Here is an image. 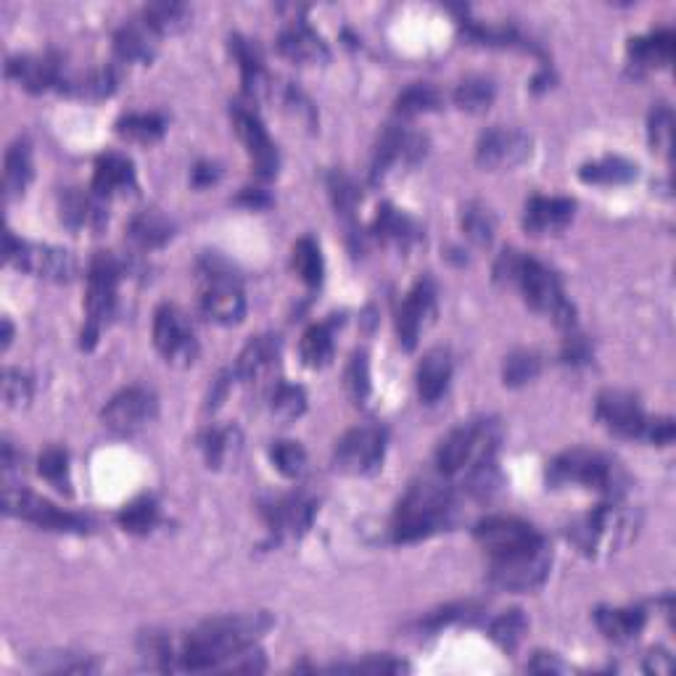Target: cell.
<instances>
[{"mask_svg":"<svg viewBox=\"0 0 676 676\" xmlns=\"http://www.w3.org/2000/svg\"><path fill=\"white\" fill-rule=\"evenodd\" d=\"M547 484H550L552 489L584 486V489H594L600 492V495L619 499L621 492H624L626 476L624 471L619 468L616 460L603 455V452L571 450L558 455L547 465Z\"/></svg>","mask_w":676,"mask_h":676,"instance_id":"8992f818","label":"cell"},{"mask_svg":"<svg viewBox=\"0 0 676 676\" xmlns=\"http://www.w3.org/2000/svg\"><path fill=\"white\" fill-rule=\"evenodd\" d=\"M573 204L571 199H560V196H534L526 204L524 212V228L531 235H552L560 233L571 225L573 220Z\"/></svg>","mask_w":676,"mask_h":676,"instance_id":"d4e9b609","label":"cell"},{"mask_svg":"<svg viewBox=\"0 0 676 676\" xmlns=\"http://www.w3.org/2000/svg\"><path fill=\"white\" fill-rule=\"evenodd\" d=\"M144 19L157 35H178L191 24V11L182 3H154L144 11Z\"/></svg>","mask_w":676,"mask_h":676,"instance_id":"ee69618b","label":"cell"},{"mask_svg":"<svg viewBox=\"0 0 676 676\" xmlns=\"http://www.w3.org/2000/svg\"><path fill=\"white\" fill-rule=\"evenodd\" d=\"M157 412L159 402L157 397H154V391L144 387H130L112 397V402L106 404L101 418H104V425L112 429L114 434L130 436L144 431L148 423H154Z\"/></svg>","mask_w":676,"mask_h":676,"instance_id":"9a60e30c","label":"cell"},{"mask_svg":"<svg viewBox=\"0 0 676 676\" xmlns=\"http://www.w3.org/2000/svg\"><path fill=\"white\" fill-rule=\"evenodd\" d=\"M138 188L133 161L122 154H104L98 157L96 169H93V193L109 201L112 196L133 193Z\"/></svg>","mask_w":676,"mask_h":676,"instance_id":"f1b7e54d","label":"cell"},{"mask_svg":"<svg viewBox=\"0 0 676 676\" xmlns=\"http://www.w3.org/2000/svg\"><path fill=\"white\" fill-rule=\"evenodd\" d=\"M526 629H529V621H526L524 611L513 608V611H505L503 616H497L495 621H492L489 634L505 653H513L520 642H524Z\"/></svg>","mask_w":676,"mask_h":676,"instance_id":"bcb514c9","label":"cell"},{"mask_svg":"<svg viewBox=\"0 0 676 676\" xmlns=\"http://www.w3.org/2000/svg\"><path fill=\"white\" fill-rule=\"evenodd\" d=\"M598 421L605 425L611 434L621 439H640V442L655 444V447H668L674 442L676 429L672 418H651L642 410L640 399L632 391L608 389L598 397Z\"/></svg>","mask_w":676,"mask_h":676,"instance_id":"277c9868","label":"cell"},{"mask_svg":"<svg viewBox=\"0 0 676 676\" xmlns=\"http://www.w3.org/2000/svg\"><path fill=\"white\" fill-rule=\"evenodd\" d=\"M32 178H35V165H32V146L27 138L13 140L9 151H6L3 165V196L6 201L22 199L27 188H30Z\"/></svg>","mask_w":676,"mask_h":676,"instance_id":"f546056e","label":"cell"},{"mask_svg":"<svg viewBox=\"0 0 676 676\" xmlns=\"http://www.w3.org/2000/svg\"><path fill=\"white\" fill-rule=\"evenodd\" d=\"M425 154H429V140L421 133H412L408 127L399 125H387V130L381 133L378 140L376 157H373V169H370V182H381L391 172V167H397L399 161L404 165H418Z\"/></svg>","mask_w":676,"mask_h":676,"instance_id":"e0dca14e","label":"cell"},{"mask_svg":"<svg viewBox=\"0 0 676 676\" xmlns=\"http://www.w3.org/2000/svg\"><path fill=\"white\" fill-rule=\"evenodd\" d=\"M270 410L283 423L296 421L307 410V391L302 387H291V383H275L273 394H270Z\"/></svg>","mask_w":676,"mask_h":676,"instance_id":"f6af8a7d","label":"cell"},{"mask_svg":"<svg viewBox=\"0 0 676 676\" xmlns=\"http://www.w3.org/2000/svg\"><path fill=\"white\" fill-rule=\"evenodd\" d=\"M492 560V581L499 590L507 592H531L545 584L547 573H550L552 556L547 550L545 539L537 545L524 547V550L507 552V556L489 558Z\"/></svg>","mask_w":676,"mask_h":676,"instance_id":"7c38bea8","label":"cell"},{"mask_svg":"<svg viewBox=\"0 0 676 676\" xmlns=\"http://www.w3.org/2000/svg\"><path fill=\"white\" fill-rule=\"evenodd\" d=\"M6 77L13 80L27 93H45L51 87L61 91L66 70L59 53H35V56H13L6 64Z\"/></svg>","mask_w":676,"mask_h":676,"instance_id":"7402d4cb","label":"cell"},{"mask_svg":"<svg viewBox=\"0 0 676 676\" xmlns=\"http://www.w3.org/2000/svg\"><path fill=\"white\" fill-rule=\"evenodd\" d=\"M11 341H13V326H11L9 317H6V320H3V351L11 347Z\"/></svg>","mask_w":676,"mask_h":676,"instance_id":"e7e4bbea","label":"cell"},{"mask_svg":"<svg viewBox=\"0 0 676 676\" xmlns=\"http://www.w3.org/2000/svg\"><path fill=\"white\" fill-rule=\"evenodd\" d=\"M315 499L307 495H286L262 503V518L275 539H299L302 534H307L315 520Z\"/></svg>","mask_w":676,"mask_h":676,"instance_id":"ffe728a7","label":"cell"},{"mask_svg":"<svg viewBox=\"0 0 676 676\" xmlns=\"http://www.w3.org/2000/svg\"><path fill=\"white\" fill-rule=\"evenodd\" d=\"M230 117H233V127L239 133L241 144L246 146L249 159H252V167L260 180H273L281 169V154L278 146L273 144L262 119L256 117V112L246 109V106L235 104L230 109Z\"/></svg>","mask_w":676,"mask_h":676,"instance_id":"2e32d148","label":"cell"},{"mask_svg":"<svg viewBox=\"0 0 676 676\" xmlns=\"http://www.w3.org/2000/svg\"><path fill=\"white\" fill-rule=\"evenodd\" d=\"M434 315H436V283L431 278H423L412 286L408 299H404L402 307L397 309L399 344H402L408 351L415 349L418 338H421V330L434 320Z\"/></svg>","mask_w":676,"mask_h":676,"instance_id":"44dd1931","label":"cell"},{"mask_svg":"<svg viewBox=\"0 0 676 676\" xmlns=\"http://www.w3.org/2000/svg\"><path fill=\"white\" fill-rule=\"evenodd\" d=\"M117 524L127 534H138V537H144V534H151L154 529H157V524H159V505H157V499H154L151 495L135 497L133 503H127L117 513Z\"/></svg>","mask_w":676,"mask_h":676,"instance_id":"8d00e7d4","label":"cell"},{"mask_svg":"<svg viewBox=\"0 0 676 676\" xmlns=\"http://www.w3.org/2000/svg\"><path fill=\"white\" fill-rule=\"evenodd\" d=\"M452 381V357L447 349H431L418 368V394L425 404H436Z\"/></svg>","mask_w":676,"mask_h":676,"instance_id":"1f68e13d","label":"cell"},{"mask_svg":"<svg viewBox=\"0 0 676 676\" xmlns=\"http://www.w3.org/2000/svg\"><path fill=\"white\" fill-rule=\"evenodd\" d=\"M154 344L159 355L175 368H188L199 357V341H196L191 320L175 304H161L154 315Z\"/></svg>","mask_w":676,"mask_h":676,"instance_id":"5bb4252c","label":"cell"},{"mask_svg":"<svg viewBox=\"0 0 676 676\" xmlns=\"http://www.w3.org/2000/svg\"><path fill=\"white\" fill-rule=\"evenodd\" d=\"M497 87L492 80L486 77H468L457 85L455 91V104L457 109L468 112V114H484L495 104Z\"/></svg>","mask_w":676,"mask_h":676,"instance_id":"7bdbcfd3","label":"cell"},{"mask_svg":"<svg viewBox=\"0 0 676 676\" xmlns=\"http://www.w3.org/2000/svg\"><path fill=\"white\" fill-rule=\"evenodd\" d=\"M539 370H542V360H539L537 355H531V351H513L503 368L505 387L510 389L526 387V383H531L534 378L539 376Z\"/></svg>","mask_w":676,"mask_h":676,"instance_id":"681fc988","label":"cell"},{"mask_svg":"<svg viewBox=\"0 0 676 676\" xmlns=\"http://www.w3.org/2000/svg\"><path fill=\"white\" fill-rule=\"evenodd\" d=\"M499 425L497 421H471L452 429L436 450V468L442 476H457L471 471L486 457L497 455Z\"/></svg>","mask_w":676,"mask_h":676,"instance_id":"9c48e42d","label":"cell"},{"mask_svg":"<svg viewBox=\"0 0 676 676\" xmlns=\"http://www.w3.org/2000/svg\"><path fill=\"white\" fill-rule=\"evenodd\" d=\"M3 513L11 518L27 520V524L38 526V529L56 531V534H91L93 520L77 513L61 510L49 499H43L35 492L24 489V486H6L3 489Z\"/></svg>","mask_w":676,"mask_h":676,"instance_id":"30bf717a","label":"cell"},{"mask_svg":"<svg viewBox=\"0 0 676 676\" xmlns=\"http://www.w3.org/2000/svg\"><path fill=\"white\" fill-rule=\"evenodd\" d=\"M542 534L531 524L513 516H489L476 526V542L484 547L489 558L524 550V547L542 542Z\"/></svg>","mask_w":676,"mask_h":676,"instance_id":"ac0fdd59","label":"cell"},{"mask_svg":"<svg viewBox=\"0 0 676 676\" xmlns=\"http://www.w3.org/2000/svg\"><path fill=\"white\" fill-rule=\"evenodd\" d=\"M3 397H6V404H9V408H13V410L27 408V404H30V399H32L30 376L22 373V370H17V368L6 370Z\"/></svg>","mask_w":676,"mask_h":676,"instance_id":"11a10c76","label":"cell"},{"mask_svg":"<svg viewBox=\"0 0 676 676\" xmlns=\"http://www.w3.org/2000/svg\"><path fill=\"white\" fill-rule=\"evenodd\" d=\"M373 233L378 241L389 243V246L402 249V252H408V249L415 246V243L423 241L421 228L415 225V220L408 218L404 212H399L397 207L383 204L378 209L376 222H373Z\"/></svg>","mask_w":676,"mask_h":676,"instance_id":"4dcf8cb0","label":"cell"},{"mask_svg":"<svg viewBox=\"0 0 676 676\" xmlns=\"http://www.w3.org/2000/svg\"><path fill=\"white\" fill-rule=\"evenodd\" d=\"M336 672L402 674V672H408V664H402V661H394V658H389V655H383V658H370V661H362V664H355V666H336Z\"/></svg>","mask_w":676,"mask_h":676,"instance_id":"6f0895ef","label":"cell"},{"mask_svg":"<svg viewBox=\"0 0 676 676\" xmlns=\"http://www.w3.org/2000/svg\"><path fill=\"white\" fill-rule=\"evenodd\" d=\"M167 122L159 117V114H125L117 122V133L122 138L135 140V144H157V140L165 138Z\"/></svg>","mask_w":676,"mask_h":676,"instance_id":"ab89813d","label":"cell"},{"mask_svg":"<svg viewBox=\"0 0 676 676\" xmlns=\"http://www.w3.org/2000/svg\"><path fill=\"white\" fill-rule=\"evenodd\" d=\"M38 471L45 482L56 486L59 492L72 495V482H70V455L61 447H49L38 460Z\"/></svg>","mask_w":676,"mask_h":676,"instance_id":"c3c4849f","label":"cell"},{"mask_svg":"<svg viewBox=\"0 0 676 676\" xmlns=\"http://www.w3.org/2000/svg\"><path fill=\"white\" fill-rule=\"evenodd\" d=\"M278 51L294 64H326L330 59L326 40H323L307 22H288L278 38Z\"/></svg>","mask_w":676,"mask_h":676,"instance_id":"484cf974","label":"cell"},{"mask_svg":"<svg viewBox=\"0 0 676 676\" xmlns=\"http://www.w3.org/2000/svg\"><path fill=\"white\" fill-rule=\"evenodd\" d=\"M220 175H222L220 165H214V161H199V165L193 167L191 180L196 188H209L220 180Z\"/></svg>","mask_w":676,"mask_h":676,"instance_id":"91938a15","label":"cell"},{"mask_svg":"<svg viewBox=\"0 0 676 676\" xmlns=\"http://www.w3.org/2000/svg\"><path fill=\"white\" fill-rule=\"evenodd\" d=\"M594 621L608 640L629 642L645 629L647 616L642 608H598Z\"/></svg>","mask_w":676,"mask_h":676,"instance_id":"836d02e7","label":"cell"},{"mask_svg":"<svg viewBox=\"0 0 676 676\" xmlns=\"http://www.w3.org/2000/svg\"><path fill=\"white\" fill-rule=\"evenodd\" d=\"M442 106V93L436 91L434 85L429 83H415L410 87H404L397 98V117H418V114H429L436 112Z\"/></svg>","mask_w":676,"mask_h":676,"instance_id":"b9f144b4","label":"cell"},{"mask_svg":"<svg viewBox=\"0 0 676 676\" xmlns=\"http://www.w3.org/2000/svg\"><path fill=\"white\" fill-rule=\"evenodd\" d=\"M270 460L286 478H299L307 468V452L299 442H275L270 450Z\"/></svg>","mask_w":676,"mask_h":676,"instance_id":"f907efd6","label":"cell"},{"mask_svg":"<svg viewBox=\"0 0 676 676\" xmlns=\"http://www.w3.org/2000/svg\"><path fill=\"white\" fill-rule=\"evenodd\" d=\"M455 492L439 478L415 482L397 505L391 518V539L397 545L421 542L434 534L450 529L455 520Z\"/></svg>","mask_w":676,"mask_h":676,"instance_id":"3957f363","label":"cell"},{"mask_svg":"<svg viewBox=\"0 0 676 676\" xmlns=\"http://www.w3.org/2000/svg\"><path fill=\"white\" fill-rule=\"evenodd\" d=\"M347 389L357 404H362L365 399L370 397V365L365 351H357V355L351 357L347 368Z\"/></svg>","mask_w":676,"mask_h":676,"instance_id":"db71d44e","label":"cell"},{"mask_svg":"<svg viewBox=\"0 0 676 676\" xmlns=\"http://www.w3.org/2000/svg\"><path fill=\"white\" fill-rule=\"evenodd\" d=\"M273 626V619L265 613L254 616H220L199 624L188 632L180 642L169 637H148L146 653L157 661L161 672H212V668H228L256 645V640Z\"/></svg>","mask_w":676,"mask_h":676,"instance_id":"6da1fadb","label":"cell"},{"mask_svg":"<svg viewBox=\"0 0 676 676\" xmlns=\"http://www.w3.org/2000/svg\"><path fill=\"white\" fill-rule=\"evenodd\" d=\"M592 357V349H590V341H587L584 336L573 334V330H568V338L563 344V362H571V365H584L587 360Z\"/></svg>","mask_w":676,"mask_h":676,"instance_id":"680465c9","label":"cell"},{"mask_svg":"<svg viewBox=\"0 0 676 676\" xmlns=\"http://www.w3.org/2000/svg\"><path fill=\"white\" fill-rule=\"evenodd\" d=\"M56 658V664H43L40 668L43 672H53V674H61V672H77V674H91V672H98V664L96 661L85 658V655H53Z\"/></svg>","mask_w":676,"mask_h":676,"instance_id":"9f6ffc18","label":"cell"},{"mask_svg":"<svg viewBox=\"0 0 676 676\" xmlns=\"http://www.w3.org/2000/svg\"><path fill=\"white\" fill-rule=\"evenodd\" d=\"M637 531V520L626 507H621L616 499L613 503L600 505L598 510L587 513L577 524L568 529V539L584 552L587 558H603L611 556L624 547Z\"/></svg>","mask_w":676,"mask_h":676,"instance_id":"ba28073f","label":"cell"},{"mask_svg":"<svg viewBox=\"0 0 676 676\" xmlns=\"http://www.w3.org/2000/svg\"><path fill=\"white\" fill-rule=\"evenodd\" d=\"M674 45L676 38L672 30H655L645 38H634L629 43V56L640 70H664L674 61Z\"/></svg>","mask_w":676,"mask_h":676,"instance_id":"d6a6232c","label":"cell"},{"mask_svg":"<svg viewBox=\"0 0 676 676\" xmlns=\"http://www.w3.org/2000/svg\"><path fill=\"white\" fill-rule=\"evenodd\" d=\"M328 191H330V199H334L336 212L347 220L355 218L357 201H360V191H357L355 182H351L347 175L334 172L328 178Z\"/></svg>","mask_w":676,"mask_h":676,"instance_id":"816d5d0a","label":"cell"},{"mask_svg":"<svg viewBox=\"0 0 676 676\" xmlns=\"http://www.w3.org/2000/svg\"><path fill=\"white\" fill-rule=\"evenodd\" d=\"M579 178L584 182H594V186H624V182L637 178V165L621 157H605L581 167Z\"/></svg>","mask_w":676,"mask_h":676,"instance_id":"f35d334b","label":"cell"},{"mask_svg":"<svg viewBox=\"0 0 676 676\" xmlns=\"http://www.w3.org/2000/svg\"><path fill=\"white\" fill-rule=\"evenodd\" d=\"M294 270L309 288H317L323 283L326 262H323V252L320 246H317V241L309 239V235H304V239L294 243Z\"/></svg>","mask_w":676,"mask_h":676,"instance_id":"60d3db41","label":"cell"},{"mask_svg":"<svg viewBox=\"0 0 676 676\" xmlns=\"http://www.w3.org/2000/svg\"><path fill=\"white\" fill-rule=\"evenodd\" d=\"M281 355H283L281 336L275 334L254 336L241 351L239 365H235V376H239L246 387H256V389L265 387L270 378L278 373Z\"/></svg>","mask_w":676,"mask_h":676,"instance_id":"603a6c76","label":"cell"},{"mask_svg":"<svg viewBox=\"0 0 676 676\" xmlns=\"http://www.w3.org/2000/svg\"><path fill=\"white\" fill-rule=\"evenodd\" d=\"M531 157V138L516 127H492L478 138L476 161L484 169H513Z\"/></svg>","mask_w":676,"mask_h":676,"instance_id":"d6986e66","label":"cell"},{"mask_svg":"<svg viewBox=\"0 0 676 676\" xmlns=\"http://www.w3.org/2000/svg\"><path fill=\"white\" fill-rule=\"evenodd\" d=\"M495 281L518 286L526 304L550 317L558 328H577V307L568 302L560 278L542 262L534 260V256L520 254L516 249H505L495 265Z\"/></svg>","mask_w":676,"mask_h":676,"instance_id":"7a4b0ae2","label":"cell"},{"mask_svg":"<svg viewBox=\"0 0 676 676\" xmlns=\"http://www.w3.org/2000/svg\"><path fill=\"white\" fill-rule=\"evenodd\" d=\"M563 664H560L558 661V655H552V653H537L534 655V661L529 664V672H542V674H547V672H563Z\"/></svg>","mask_w":676,"mask_h":676,"instance_id":"94428289","label":"cell"},{"mask_svg":"<svg viewBox=\"0 0 676 676\" xmlns=\"http://www.w3.org/2000/svg\"><path fill=\"white\" fill-rule=\"evenodd\" d=\"M61 222L70 230H93L101 233L109 222L106 199L96 193H83L77 188L61 193Z\"/></svg>","mask_w":676,"mask_h":676,"instance_id":"cb8c5ba5","label":"cell"},{"mask_svg":"<svg viewBox=\"0 0 676 676\" xmlns=\"http://www.w3.org/2000/svg\"><path fill=\"white\" fill-rule=\"evenodd\" d=\"M159 51V35L144 17L127 22L114 35V53L122 64H151Z\"/></svg>","mask_w":676,"mask_h":676,"instance_id":"4316f807","label":"cell"},{"mask_svg":"<svg viewBox=\"0 0 676 676\" xmlns=\"http://www.w3.org/2000/svg\"><path fill=\"white\" fill-rule=\"evenodd\" d=\"M672 655L668 653H664V651H658V653H651L647 655V664H645V672H651V674H668L672 672Z\"/></svg>","mask_w":676,"mask_h":676,"instance_id":"6125c7cd","label":"cell"},{"mask_svg":"<svg viewBox=\"0 0 676 676\" xmlns=\"http://www.w3.org/2000/svg\"><path fill=\"white\" fill-rule=\"evenodd\" d=\"M239 201H243V204H249V207H267V204H270V199H267V196H262V193H252V191H246V193H243Z\"/></svg>","mask_w":676,"mask_h":676,"instance_id":"be15d7a7","label":"cell"},{"mask_svg":"<svg viewBox=\"0 0 676 676\" xmlns=\"http://www.w3.org/2000/svg\"><path fill=\"white\" fill-rule=\"evenodd\" d=\"M127 239H130L133 246H138L140 252H154V249H161L172 239V222H169L165 214L148 209V212L135 214L130 228H127Z\"/></svg>","mask_w":676,"mask_h":676,"instance_id":"e575fe53","label":"cell"},{"mask_svg":"<svg viewBox=\"0 0 676 676\" xmlns=\"http://www.w3.org/2000/svg\"><path fill=\"white\" fill-rule=\"evenodd\" d=\"M387 455V431L378 425H357L338 439L334 468L344 476H373Z\"/></svg>","mask_w":676,"mask_h":676,"instance_id":"4fadbf2b","label":"cell"},{"mask_svg":"<svg viewBox=\"0 0 676 676\" xmlns=\"http://www.w3.org/2000/svg\"><path fill=\"white\" fill-rule=\"evenodd\" d=\"M199 278V309L218 326H235L246 315V296L235 270L218 254H204L196 265Z\"/></svg>","mask_w":676,"mask_h":676,"instance_id":"5b68a950","label":"cell"},{"mask_svg":"<svg viewBox=\"0 0 676 676\" xmlns=\"http://www.w3.org/2000/svg\"><path fill=\"white\" fill-rule=\"evenodd\" d=\"M127 265L112 252H98L87 267V299H85V328L80 334V347L85 351L96 349L101 330L109 326L117 313V291L125 278Z\"/></svg>","mask_w":676,"mask_h":676,"instance_id":"52a82bcc","label":"cell"},{"mask_svg":"<svg viewBox=\"0 0 676 676\" xmlns=\"http://www.w3.org/2000/svg\"><path fill=\"white\" fill-rule=\"evenodd\" d=\"M6 262L22 270V273L51 283H72L74 275H77V260H74L72 252L49 246V243L17 241L11 230L6 233Z\"/></svg>","mask_w":676,"mask_h":676,"instance_id":"8fae6325","label":"cell"},{"mask_svg":"<svg viewBox=\"0 0 676 676\" xmlns=\"http://www.w3.org/2000/svg\"><path fill=\"white\" fill-rule=\"evenodd\" d=\"M672 140H674V114L668 106H655L651 114V146L653 151L672 154Z\"/></svg>","mask_w":676,"mask_h":676,"instance_id":"f5cc1de1","label":"cell"},{"mask_svg":"<svg viewBox=\"0 0 676 676\" xmlns=\"http://www.w3.org/2000/svg\"><path fill=\"white\" fill-rule=\"evenodd\" d=\"M299 349H302V360L307 368L313 370L328 368L336 351L334 326H330V323H317V326L304 330Z\"/></svg>","mask_w":676,"mask_h":676,"instance_id":"d590c367","label":"cell"},{"mask_svg":"<svg viewBox=\"0 0 676 676\" xmlns=\"http://www.w3.org/2000/svg\"><path fill=\"white\" fill-rule=\"evenodd\" d=\"M239 442V431L235 429H207L199 436V450L204 452V460L209 468H222L225 460L233 452V444Z\"/></svg>","mask_w":676,"mask_h":676,"instance_id":"7dc6e473","label":"cell"},{"mask_svg":"<svg viewBox=\"0 0 676 676\" xmlns=\"http://www.w3.org/2000/svg\"><path fill=\"white\" fill-rule=\"evenodd\" d=\"M230 51H233L235 61L241 66V83L243 93L252 101H262L270 93V74L265 66V56H262L260 45L252 40L235 35L230 38Z\"/></svg>","mask_w":676,"mask_h":676,"instance_id":"83f0119b","label":"cell"},{"mask_svg":"<svg viewBox=\"0 0 676 676\" xmlns=\"http://www.w3.org/2000/svg\"><path fill=\"white\" fill-rule=\"evenodd\" d=\"M460 225H463L465 235L471 243H476L478 249H489L497 233V220L492 214L489 207H484L482 201H468L460 214Z\"/></svg>","mask_w":676,"mask_h":676,"instance_id":"74e56055","label":"cell"}]
</instances>
